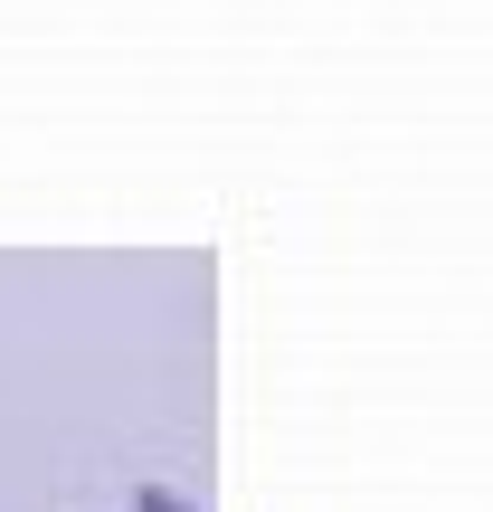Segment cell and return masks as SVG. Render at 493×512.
<instances>
[{
	"instance_id": "obj_1",
	"label": "cell",
	"mask_w": 493,
	"mask_h": 512,
	"mask_svg": "<svg viewBox=\"0 0 493 512\" xmlns=\"http://www.w3.org/2000/svg\"><path fill=\"white\" fill-rule=\"evenodd\" d=\"M143 512H190V503H171V494H162V484H152V494H143Z\"/></svg>"
}]
</instances>
